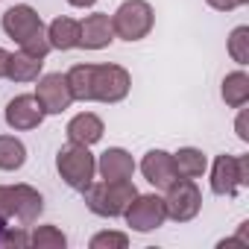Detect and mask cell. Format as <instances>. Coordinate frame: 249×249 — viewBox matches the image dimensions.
<instances>
[{"instance_id": "cell-1", "label": "cell", "mask_w": 249, "mask_h": 249, "mask_svg": "<svg viewBox=\"0 0 249 249\" xmlns=\"http://www.w3.org/2000/svg\"><path fill=\"white\" fill-rule=\"evenodd\" d=\"M138 188L132 185V179L126 182H106V179H94L85 191H82V199H85V208L97 217H123L126 205L135 199Z\"/></svg>"}, {"instance_id": "cell-2", "label": "cell", "mask_w": 249, "mask_h": 249, "mask_svg": "<svg viewBox=\"0 0 249 249\" xmlns=\"http://www.w3.org/2000/svg\"><path fill=\"white\" fill-rule=\"evenodd\" d=\"M129 88H132V76L126 68L120 65H91L88 68V97L91 103H123L129 97Z\"/></svg>"}, {"instance_id": "cell-3", "label": "cell", "mask_w": 249, "mask_h": 249, "mask_svg": "<svg viewBox=\"0 0 249 249\" xmlns=\"http://www.w3.org/2000/svg\"><path fill=\"white\" fill-rule=\"evenodd\" d=\"M56 170L62 176V182L73 191H85L94 179H97V159L91 153V147H82V144H71L62 147L56 153Z\"/></svg>"}, {"instance_id": "cell-4", "label": "cell", "mask_w": 249, "mask_h": 249, "mask_svg": "<svg viewBox=\"0 0 249 249\" xmlns=\"http://www.w3.org/2000/svg\"><path fill=\"white\" fill-rule=\"evenodd\" d=\"M44 211V196L33 185H0V217L33 226Z\"/></svg>"}, {"instance_id": "cell-5", "label": "cell", "mask_w": 249, "mask_h": 249, "mask_svg": "<svg viewBox=\"0 0 249 249\" xmlns=\"http://www.w3.org/2000/svg\"><path fill=\"white\" fill-rule=\"evenodd\" d=\"M156 24V12L147 0H123L111 15V27H114V38L123 41H141L153 33Z\"/></svg>"}, {"instance_id": "cell-6", "label": "cell", "mask_w": 249, "mask_h": 249, "mask_svg": "<svg viewBox=\"0 0 249 249\" xmlns=\"http://www.w3.org/2000/svg\"><path fill=\"white\" fill-rule=\"evenodd\" d=\"M243 185H249V156H217L211 164V194L234 199Z\"/></svg>"}, {"instance_id": "cell-7", "label": "cell", "mask_w": 249, "mask_h": 249, "mask_svg": "<svg viewBox=\"0 0 249 249\" xmlns=\"http://www.w3.org/2000/svg\"><path fill=\"white\" fill-rule=\"evenodd\" d=\"M164 191H167L164 194L167 220H173V223H191L202 211V191H199L196 179H176Z\"/></svg>"}, {"instance_id": "cell-8", "label": "cell", "mask_w": 249, "mask_h": 249, "mask_svg": "<svg viewBox=\"0 0 249 249\" xmlns=\"http://www.w3.org/2000/svg\"><path fill=\"white\" fill-rule=\"evenodd\" d=\"M123 220L126 226L138 234H150L156 229L164 226L167 220V208H164V196L159 194H135V199L126 205L123 211Z\"/></svg>"}, {"instance_id": "cell-9", "label": "cell", "mask_w": 249, "mask_h": 249, "mask_svg": "<svg viewBox=\"0 0 249 249\" xmlns=\"http://www.w3.org/2000/svg\"><path fill=\"white\" fill-rule=\"evenodd\" d=\"M0 27H3V33L21 47L24 41H30L33 36H38V33H44L47 27H44V21H41V15L30 6V3H15V6H9L6 12H3V18H0Z\"/></svg>"}, {"instance_id": "cell-10", "label": "cell", "mask_w": 249, "mask_h": 249, "mask_svg": "<svg viewBox=\"0 0 249 249\" xmlns=\"http://www.w3.org/2000/svg\"><path fill=\"white\" fill-rule=\"evenodd\" d=\"M36 100L41 103L44 114H62L71 108L73 103V94H71V85H68V76L65 73H44L36 79Z\"/></svg>"}, {"instance_id": "cell-11", "label": "cell", "mask_w": 249, "mask_h": 249, "mask_svg": "<svg viewBox=\"0 0 249 249\" xmlns=\"http://www.w3.org/2000/svg\"><path fill=\"white\" fill-rule=\"evenodd\" d=\"M6 126L15 129V132H30V129H38L44 123V108L41 103L36 100V94H18L15 100H9L6 106Z\"/></svg>"}, {"instance_id": "cell-12", "label": "cell", "mask_w": 249, "mask_h": 249, "mask_svg": "<svg viewBox=\"0 0 249 249\" xmlns=\"http://www.w3.org/2000/svg\"><path fill=\"white\" fill-rule=\"evenodd\" d=\"M135 167L138 164H135L132 153H126L123 147H108L97 159V176L106 182H126L135 176Z\"/></svg>"}, {"instance_id": "cell-13", "label": "cell", "mask_w": 249, "mask_h": 249, "mask_svg": "<svg viewBox=\"0 0 249 249\" xmlns=\"http://www.w3.org/2000/svg\"><path fill=\"white\" fill-rule=\"evenodd\" d=\"M111 41H114L111 15L94 12V15H85L79 21V47H85V50H103Z\"/></svg>"}, {"instance_id": "cell-14", "label": "cell", "mask_w": 249, "mask_h": 249, "mask_svg": "<svg viewBox=\"0 0 249 249\" xmlns=\"http://www.w3.org/2000/svg\"><path fill=\"white\" fill-rule=\"evenodd\" d=\"M141 173H144V179L153 185V188H159V191H164L167 185H173L179 176H176V167H173V153H167V150H150L144 159H141Z\"/></svg>"}, {"instance_id": "cell-15", "label": "cell", "mask_w": 249, "mask_h": 249, "mask_svg": "<svg viewBox=\"0 0 249 249\" xmlns=\"http://www.w3.org/2000/svg\"><path fill=\"white\" fill-rule=\"evenodd\" d=\"M68 141L71 144H82V147H94L97 141H103V132H106V123L94 114V111H79L68 120Z\"/></svg>"}, {"instance_id": "cell-16", "label": "cell", "mask_w": 249, "mask_h": 249, "mask_svg": "<svg viewBox=\"0 0 249 249\" xmlns=\"http://www.w3.org/2000/svg\"><path fill=\"white\" fill-rule=\"evenodd\" d=\"M41 68H44V59L18 50V53H9V56H6V71H3V76H6L9 82H36V79L41 76Z\"/></svg>"}, {"instance_id": "cell-17", "label": "cell", "mask_w": 249, "mask_h": 249, "mask_svg": "<svg viewBox=\"0 0 249 249\" xmlns=\"http://www.w3.org/2000/svg\"><path fill=\"white\" fill-rule=\"evenodd\" d=\"M47 41H50L53 50H62V53L79 47V21H73V18H68V15L50 21V27H47Z\"/></svg>"}, {"instance_id": "cell-18", "label": "cell", "mask_w": 249, "mask_h": 249, "mask_svg": "<svg viewBox=\"0 0 249 249\" xmlns=\"http://www.w3.org/2000/svg\"><path fill=\"white\" fill-rule=\"evenodd\" d=\"M173 167H176L179 179H199L208 170V159L196 147H179L173 153Z\"/></svg>"}, {"instance_id": "cell-19", "label": "cell", "mask_w": 249, "mask_h": 249, "mask_svg": "<svg viewBox=\"0 0 249 249\" xmlns=\"http://www.w3.org/2000/svg\"><path fill=\"white\" fill-rule=\"evenodd\" d=\"M220 94H223V103H226L229 108H243V106L249 103V73H246V71H231V73H226Z\"/></svg>"}, {"instance_id": "cell-20", "label": "cell", "mask_w": 249, "mask_h": 249, "mask_svg": "<svg viewBox=\"0 0 249 249\" xmlns=\"http://www.w3.org/2000/svg\"><path fill=\"white\" fill-rule=\"evenodd\" d=\"M27 164V147L15 135H0V170L12 173Z\"/></svg>"}, {"instance_id": "cell-21", "label": "cell", "mask_w": 249, "mask_h": 249, "mask_svg": "<svg viewBox=\"0 0 249 249\" xmlns=\"http://www.w3.org/2000/svg\"><path fill=\"white\" fill-rule=\"evenodd\" d=\"M30 246H36V249H65L68 237L56 226H36L33 234H30Z\"/></svg>"}, {"instance_id": "cell-22", "label": "cell", "mask_w": 249, "mask_h": 249, "mask_svg": "<svg viewBox=\"0 0 249 249\" xmlns=\"http://www.w3.org/2000/svg\"><path fill=\"white\" fill-rule=\"evenodd\" d=\"M229 56L240 68L249 65V27L246 24H240V27L231 30V36H229Z\"/></svg>"}, {"instance_id": "cell-23", "label": "cell", "mask_w": 249, "mask_h": 249, "mask_svg": "<svg viewBox=\"0 0 249 249\" xmlns=\"http://www.w3.org/2000/svg\"><path fill=\"white\" fill-rule=\"evenodd\" d=\"M88 246L91 249H126L129 234H123V231H97Z\"/></svg>"}, {"instance_id": "cell-24", "label": "cell", "mask_w": 249, "mask_h": 249, "mask_svg": "<svg viewBox=\"0 0 249 249\" xmlns=\"http://www.w3.org/2000/svg\"><path fill=\"white\" fill-rule=\"evenodd\" d=\"M21 50H24V53H30V56L47 59V53L53 50V47H50V41H47V30H44V33H38V36H33L30 41H24V44H21Z\"/></svg>"}, {"instance_id": "cell-25", "label": "cell", "mask_w": 249, "mask_h": 249, "mask_svg": "<svg viewBox=\"0 0 249 249\" xmlns=\"http://www.w3.org/2000/svg\"><path fill=\"white\" fill-rule=\"evenodd\" d=\"M0 246H30V231H27V226H6L3 243H0Z\"/></svg>"}, {"instance_id": "cell-26", "label": "cell", "mask_w": 249, "mask_h": 249, "mask_svg": "<svg viewBox=\"0 0 249 249\" xmlns=\"http://www.w3.org/2000/svg\"><path fill=\"white\" fill-rule=\"evenodd\" d=\"M205 3H208L211 9H217V12H234V9L246 6L249 0H205Z\"/></svg>"}, {"instance_id": "cell-27", "label": "cell", "mask_w": 249, "mask_h": 249, "mask_svg": "<svg viewBox=\"0 0 249 249\" xmlns=\"http://www.w3.org/2000/svg\"><path fill=\"white\" fill-rule=\"evenodd\" d=\"M234 129H237V138L240 141H249V132H246V111L240 108V114H237V120H234Z\"/></svg>"}, {"instance_id": "cell-28", "label": "cell", "mask_w": 249, "mask_h": 249, "mask_svg": "<svg viewBox=\"0 0 249 249\" xmlns=\"http://www.w3.org/2000/svg\"><path fill=\"white\" fill-rule=\"evenodd\" d=\"M68 3H71V6H76V9H91L97 0H68Z\"/></svg>"}, {"instance_id": "cell-29", "label": "cell", "mask_w": 249, "mask_h": 249, "mask_svg": "<svg viewBox=\"0 0 249 249\" xmlns=\"http://www.w3.org/2000/svg\"><path fill=\"white\" fill-rule=\"evenodd\" d=\"M6 56H9V53L0 47V79H3V71H6Z\"/></svg>"}, {"instance_id": "cell-30", "label": "cell", "mask_w": 249, "mask_h": 249, "mask_svg": "<svg viewBox=\"0 0 249 249\" xmlns=\"http://www.w3.org/2000/svg\"><path fill=\"white\" fill-rule=\"evenodd\" d=\"M6 226H9V220L0 217V243H3V231H6Z\"/></svg>"}]
</instances>
